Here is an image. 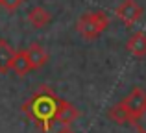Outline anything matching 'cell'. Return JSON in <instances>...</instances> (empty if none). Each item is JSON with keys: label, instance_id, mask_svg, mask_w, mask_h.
<instances>
[{"label": "cell", "instance_id": "7a4b0ae2", "mask_svg": "<svg viewBox=\"0 0 146 133\" xmlns=\"http://www.w3.org/2000/svg\"><path fill=\"white\" fill-rule=\"evenodd\" d=\"M107 26H109V17L104 11H96V13H83L80 17L76 28H78L80 35L83 39L93 41L106 32Z\"/></svg>", "mask_w": 146, "mask_h": 133}, {"label": "cell", "instance_id": "5bb4252c", "mask_svg": "<svg viewBox=\"0 0 146 133\" xmlns=\"http://www.w3.org/2000/svg\"><path fill=\"white\" fill-rule=\"evenodd\" d=\"M59 133H74V131H70V130H68V128H65V130H61Z\"/></svg>", "mask_w": 146, "mask_h": 133}, {"label": "cell", "instance_id": "8992f818", "mask_svg": "<svg viewBox=\"0 0 146 133\" xmlns=\"http://www.w3.org/2000/svg\"><path fill=\"white\" fill-rule=\"evenodd\" d=\"M26 58H28V61H30L32 70H37V68H41V67L46 65L48 52L44 50L39 43H33V44H30L28 50H26Z\"/></svg>", "mask_w": 146, "mask_h": 133}, {"label": "cell", "instance_id": "5b68a950", "mask_svg": "<svg viewBox=\"0 0 146 133\" xmlns=\"http://www.w3.org/2000/svg\"><path fill=\"white\" fill-rule=\"evenodd\" d=\"M80 111L74 104L67 100H59V105H57V111H56V122L63 124V126H70L74 120H78Z\"/></svg>", "mask_w": 146, "mask_h": 133}, {"label": "cell", "instance_id": "277c9868", "mask_svg": "<svg viewBox=\"0 0 146 133\" xmlns=\"http://www.w3.org/2000/svg\"><path fill=\"white\" fill-rule=\"evenodd\" d=\"M122 104L126 105V109H128V113H129L131 118H133V116H137L146 107V91H143L141 87H135V89H133L131 93L124 98Z\"/></svg>", "mask_w": 146, "mask_h": 133}, {"label": "cell", "instance_id": "8fae6325", "mask_svg": "<svg viewBox=\"0 0 146 133\" xmlns=\"http://www.w3.org/2000/svg\"><path fill=\"white\" fill-rule=\"evenodd\" d=\"M11 70H15L19 76H26L32 67H30V61L26 58V50H15L13 61H11Z\"/></svg>", "mask_w": 146, "mask_h": 133}, {"label": "cell", "instance_id": "30bf717a", "mask_svg": "<svg viewBox=\"0 0 146 133\" xmlns=\"http://www.w3.org/2000/svg\"><path fill=\"white\" fill-rule=\"evenodd\" d=\"M107 116H109V120H113L115 124H118V126H124V124L131 122V116H129L128 109H126V105L122 104H115L113 107L107 111Z\"/></svg>", "mask_w": 146, "mask_h": 133}, {"label": "cell", "instance_id": "3957f363", "mask_svg": "<svg viewBox=\"0 0 146 133\" xmlns=\"http://www.w3.org/2000/svg\"><path fill=\"white\" fill-rule=\"evenodd\" d=\"M117 17L120 19L126 26H133L135 22L141 21L143 9H141V6L135 0H124V2L117 7Z\"/></svg>", "mask_w": 146, "mask_h": 133}, {"label": "cell", "instance_id": "4fadbf2b", "mask_svg": "<svg viewBox=\"0 0 146 133\" xmlns=\"http://www.w3.org/2000/svg\"><path fill=\"white\" fill-rule=\"evenodd\" d=\"M24 4V0H0V6L6 7L7 11H15Z\"/></svg>", "mask_w": 146, "mask_h": 133}, {"label": "cell", "instance_id": "ba28073f", "mask_svg": "<svg viewBox=\"0 0 146 133\" xmlns=\"http://www.w3.org/2000/svg\"><path fill=\"white\" fill-rule=\"evenodd\" d=\"M50 21H52V15H50L44 7H41V6H35L33 9H30V13H28V22L33 26V28H37V30L44 28Z\"/></svg>", "mask_w": 146, "mask_h": 133}, {"label": "cell", "instance_id": "6da1fadb", "mask_svg": "<svg viewBox=\"0 0 146 133\" xmlns=\"http://www.w3.org/2000/svg\"><path fill=\"white\" fill-rule=\"evenodd\" d=\"M59 100L61 98H57L48 87H41L35 91V94L30 100L22 104V113L43 133H48L56 124V111L59 105Z\"/></svg>", "mask_w": 146, "mask_h": 133}, {"label": "cell", "instance_id": "7c38bea8", "mask_svg": "<svg viewBox=\"0 0 146 133\" xmlns=\"http://www.w3.org/2000/svg\"><path fill=\"white\" fill-rule=\"evenodd\" d=\"M129 124H133V128H135L139 133H146V107L137 116H133Z\"/></svg>", "mask_w": 146, "mask_h": 133}, {"label": "cell", "instance_id": "9c48e42d", "mask_svg": "<svg viewBox=\"0 0 146 133\" xmlns=\"http://www.w3.org/2000/svg\"><path fill=\"white\" fill-rule=\"evenodd\" d=\"M15 56V48L11 46L7 41L0 39V72L6 74L11 70V61H13Z\"/></svg>", "mask_w": 146, "mask_h": 133}, {"label": "cell", "instance_id": "52a82bcc", "mask_svg": "<svg viewBox=\"0 0 146 133\" xmlns=\"http://www.w3.org/2000/svg\"><path fill=\"white\" fill-rule=\"evenodd\" d=\"M126 48H128V52L133 54L135 58H144L146 56V35L143 32L133 33L128 39V43H126Z\"/></svg>", "mask_w": 146, "mask_h": 133}]
</instances>
